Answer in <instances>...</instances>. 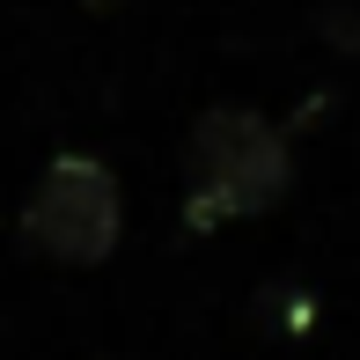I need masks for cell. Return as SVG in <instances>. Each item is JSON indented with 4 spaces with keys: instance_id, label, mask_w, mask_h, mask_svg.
<instances>
[{
    "instance_id": "7a4b0ae2",
    "label": "cell",
    "mask_w": 360,
    "mask_h": 360,
    "mask_svg": "<svg viewBox=\"0 0 360 360\" xmlns=\"http://www.w3.org/2000/svg\"><path fill=\"white\" fill-rule=\"evenodd\" d=\"M22 236L59 265H103L125 236V191L110 176V162L81 155V147L52 155L22 199Z\"/></svg>"
},
{
    "instance_id": "6da1fadb",
    "label": "cell",
    "mask_w": 360,
    "mask_h": 360,
    "mask_svg": "<svg viewBox=\"0 0 360 360\" xmlns=\"http://www.w3.org/2000/svg\"><path fill=\"white\" fill-rule=\"evenodd\" d=\"M287 176L294 162L280 125L250 103H214L184 147V228L206 236V228H228L243 214H265V206H280Z\"/></svg>"
}]
</instances>
